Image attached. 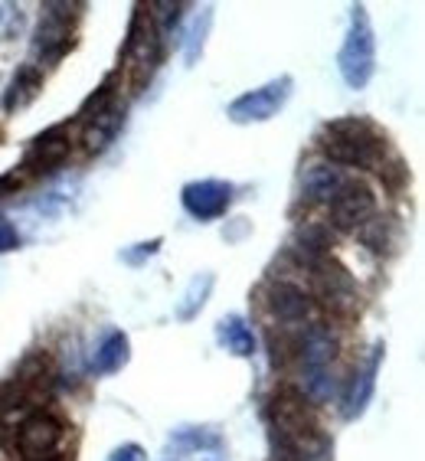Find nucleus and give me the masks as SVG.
Segmentation results:
<instances>
[{"label": "nucleus", "mask_w": 425, "mask_h": 461, "mask_svg": "<svg viewBox=\"0 0 425 461\" xmlns=\"http://www.w3.org/2000/svg\"><path fill=\"white\" fill-rule=\"evenodd\" d=\"M268 422H272L275 448L285 461H324L330 452V442L311 419L308 400L302 390L285 386L268 402Z\"/></svg>", "instance_id": "f257e3e1"}, {"label": "nucleus", "mask_w": 425, "mask_h": 461, "mask_svg": "<svg viewBox=\"0 0 425 461\" xmlns=\"http://www.w3.org/2000/svg\"><path fill=\"white\" fill-rule=\"evenodd\" d=\"M328 206H330V226L344 232L364 230L366 222L376 216V196L360 180H347Z\"/></svg>", "instance_id": "6e6552de"}, {"label": "nucleus", "mask_w": 425, "mask_h": 461, "mask_svg": "<svg viewBox=\"0 0 425 461\" xmlns=\"http://www.w3.org/2000/svg\"><path fill=\"white\" fill-rule=\"evenodd\" d=\"M344 184H347V174L337 164H314V167L304 170L302 194L311 203H330Z\"/></svg>", "instance_id": "2eb2a0df"}, {"label": "nucleus", "mask_w": 425, "mask_h": 461, "mask_svg": "<svg viewBox=\"0 0 425 461\" xmlns=\"http://www.w3.org/2000/svg\"><path fill=\"white\" fill-rule=\"evenodd\" d=\"M72 7L69 4H46L43 20L36 27L33 53L43 62H56L72 46Z\"/></svg>", "instance_id": "1a4fd4ad"}, {"label": "nucleus", "mask_w": 425, "mask_h": 461, "mask_svg": "<svg viewBox=\"0 0 425 461\" xmlns=\"http://www.w3.org/2000/svg\"><path fill=\"white\" fill-rule=\"evenodd\" d=\"M294 252L302 256V262H314V258H324L330 252V230L321 226V222H308L298 230L294 236Z\"/></svg>", "instance_id": "412c9836"}, {"label": "nucleus", "mask_w": 425, "mask_h": 461, "mask_svg": "<svg viewBox=\"0 0 425 461\" xmlns=\"http://www.w3.org/2000/svg\"><path fill=\"white\" fill-rule=\"evenodd\" d=\"M69 154V131L66 128H50L33 141L27 154V170H53L56 164H62V158Z\"/></svg>", "instance_id": "dca6fc26"}, {"label": "nucleus", "mask_w": 425, "mask_h": 461, "mask_svg": "<svg viewBox=\"0 0 425 461\" xmlns=\"http://www.w3.org/2000/svg\"><path fill=\"white\" fill-rule=\"evenodd\" d=\"M321 148L330 158V164H350V167L373 170H380L383 154H386V141L364 118H337V122L324 124Z\"/></svg>", "instance_id": "f03ea898"}, {"label": "nucleus", "mask_w": 425, "mask_h": 461, "mask_svg": "<svg viewBox=\"0 0 425 461\" xmlns=\"http://www.w3.org/2000/svg\"><path fill=\"white\" fill-rule=\"evenodd\" d=\"M23 177H27V174H23V170H14V174H7V177H0V196L7 194V190H17L20 184H23Z\"/></svg>", "instance_id": "a878e982"}, {"label": "nucleus", "mask_w": 425, "mask_h": 461, "mask_svg": "<svg viewBox=\"0 0 425 461\" xmlns=\"http://www.w3.org/2000/svg\"><path fill=\"white\" fill-rule=\"evenodd\" d=\"M337 357V340L324 324H311L298 340V360H302V386L304 400L324 402L334 393L330 364Z\"/></svg>", "instance_id": "7ed1b4c3"}, {"label": "nucleus", "mask_w": 425, "mask_h": 461, "mask_svg": "<svg viewBox=\"0 0 425 461\" xmlns=\"http://www.w3.org/2000/svg\"><path fill=\"white\" fill-rule=\"evenodd\" d=\"M128 334H122V330H108L105 340L98 344L95 357H92V370L98 373V376H108V373H118L124 364H128V357H131V350H128Z\"/></svg>", "instance_id": "6ab92c4d"}, {"label": "nucleus", "mask_w": 425, "mask_h": 461, "mask_svg": "<svg viewBox=\"0 0 425 461\" xmlns=\"http://www.w3.org/2000/svg\"><path fill=\"white\" fill-rule=\"evenodd\" d=\"M266 304L275 318L285 324H302L311 318V298L302 285L294 282H272L266 292Z\"/></svg>", "instance_id": "4468645a"}, {"label": "nucleus", "mask_w": 425, "mask_h": 461, "mask_svg": "<svg viewBox=\"0 0 425 461\" xmlns=\"http://www.w3.org/2000/svg\"><path fill=\"white\" fill-rule=\"evenodd\" d=\"M210 10H203V17L196 20V27L190 30V40H186V62L194 66L196 62V56H200V50H203V33H206V27H210Z\"/></svg>", "instance_id": "5701e85b"}, {"label": "nucleus", "mask_w": 425, "mask_h": 461, "mask_svg": "<svg viewBox=\"0 0 425 461\" xmlns=\"http://www.w3.org/2000/svg\"><path fill=\"white\" fill-rule=\"evenodd\" d=\"M62 442V422L50 412H33L17 426V452L27 461L53 458Z\"/></svg>", "instance_id": "9d476101"}, {"label": "nucleus", "mask_w": 425, "mask_h": 461, "mask_svg": "<svg viewBox=\"0 0 425 461\" xmlns=\"http://www.w3.org/2000/svg\"><path fill=\"white\" fill-rule=\"evenodd\" d=\"M122 105H112L105 112V115L92 118V122H86V134H82V141H86V151H102V148H108V144L115 141L118 128H122Z\"/></svg>", "instance_id": "aec40b11"}, {"label": "nucleus", "mask_w": 425, "mask_h": 461, "mask_svg": "<svg viewBox=\"0 0 425 461\" xmlns=\"http://www.w3.org/2000/svg\"><path fill=\"white\" fill-rule=\"evenodd\" d=\"M122 59L128 62V69H131L134 92H141L144 82L151 79L154 69H158V62H160V30L144 7L134 10V20H131V27H128V40H124Z\"/></svg>", "instance_id": "39448f33"}, {"label": "nucleus", "mask_w": 425, "mask_h": 461, "mask_svg": "<svg viewBox=\"0 0 425 461\" xmlns=\"http://www.w3.org/2000/svg\"><path fill=\"white\" fill-rule=\"evenodd\" d=\"M105 461H144V448H141V445H134V442L118 445L115 452L108 455Z\"/></svg>", "instance_id": "393cba45"}, {"label": "nucleus", "mask_w": 425, "mask_h": 461, "mask_svg": "<svg viewBox=\"0 0 425 461\" xmlns=\"http://www.w3.org/2000/svg\"><path fill=\"white\" fill-rule=\"evenodd\" d=\"M210 292H212V276H210V272H200V276L190 278L184 298H180V304H177V318L180 321H194L196 314H200V308L206 304V298H210Z\"/></svg>", "instance_id": "4be33fe9"}, {"label": "nucleus", "mask_w": 425, "mask_h": 461, "mask_svg": "<svg viewBox=\"0 0 425 461\" xmlns=\"http://www.w3.org/2000/svg\"><path fill=\"white\" fill-rule=\"evenodd\" d=\"M308 268H311V282H314V294H318L330 311L350 314V311L357 308V285L344 266H337L334 258L324 256V258L308 262Z\"/></svg>", "instance_id": "0eeeda50"}, {"label": "nucleus", "mask_w": 425, "mask_h": 461, "mask_svg": "<svg viewBox=\"0 0 425 461\" xmlns=\"http://www.w3.org/2000/svg\"><path fill=\"white\" fill-rule=\"evenodd\" d=\"M380 360H383V344H376L370 350V357L364 360V366H360V370L350 376V383H347V393H344V416L347 419L364 416V409L370 406L373 390H376V373H380Z\"/></svg>", "instance_id": "f8f14e48"}, {"label": "nucleus", "mask_w": 425, "mask_h": 461, "mask_svg": "<svg viewBox=\"0 0 425 461\" xmlns=\"http://www.w3.org/2000/svg\"><path fill=\"white\" fill-rule=\"evenodd\" d=\"M46 461H59V458H56V455H53V458H46Z\"/></svg>", "instance_id": "bb28decb"}, {"label": "nucleus", "mask_w": 425, "mask_h": 461, "mask_svg": "<svg viewBox=\"0 0 425 461\" xmlns=\"http://www.w3.org/2000/svg\"><path fill=\"white\" fill-rule=\"evenodd\" d=\"M43 89V72L36 69V66H20L14 72V79H10L7 92H4V108L7 112H20V108H27L36 95Z\"/></svg>", "instance_id": "f3484780"}, {"label": "nucleus", "mask_w": 425, "mask_h": 461, "mask_svg": "<svg viewBox=\"0 0 425 461\" xmlns=\"http://www.w3.org/2000/svg\"><path fill=\"white\" fill-rule=\"evenodd\" d=\"M216 340L222 344V350L232 357H252L256 354V334L249 328L240 314H230V318H220L216 324Z\"/></svg>", "instance_id": "a211bd4d"}, {"label": "nucleus", "mask_w": 425, "mask_h": 461, "mask_svg": "<svg viewBox=\"0 0 425 461\" xmlns=\"http://www.w3.org/2000/svg\"><path fill=\"white\" fill-rule=\"evenodd\" d=\"M180 200H184V210L194 216V220L210 222L230 210L232 186L226 184V180H194V184L184 186Z\"/></svg>", "instance_id": "9b49d317"}, {"label": "nucleus", "mask_w": 425, "mask_h": 461, "mask_svg": "<svg viewBox=\"0 0 425 461\" xmlns=\"http://www.w3.org/2000/svg\"><path fill=\"white\" fill-rule=\"evenodd\" d=\"M292 86L294 82L288 79V76L266 82V86H258V89L246 92V95H240L236 102H230L226 115H230V122H236V124L268 122V118L278 115V112L285 108V102L292 98Z\"/></svg>", "instance_id": "423d86ee"}, {"label": "nucleus", "mask_w": 425, "mask_h": 461, "mask_svg": "<svg viewBox=\"0 0 425 461\" xmlns=\"http://www.w3.org/2000/svg\"><path fill=\"white\" fill-rule=\"evenodd\" d=\"M337 69L350 89H366V82L376 72V36H373L366 7H350V30L337 56Z\"/></svg>", "instance_id": "20e7f679"}, {"label": "nucleus", "mask_w": 425, "mask_h": 461, "mask_svg": "<svg viewBox=\"0 0 425 461\" xmlns=\"http://www.w3.org/2000/svg\"><path fill=\"white\" fill-rule=\"evenodd\" d=\"M170 452L186 455L194 461H226V445L212 429H196V426H184L170 435Z\"/></svg>", "instance_id": "ddd939ff"}, {"label": "nucleus", "mask_w": 425, "mask_h": 461, "mask_svg": "<svg viewBox=\"0 0 425 461\" xmlns=\"http://www.w3.org/2000/svg\"><path fill=\"white\" fill-rule=\"evenodd\" d=\"M17 246H20L17 226H14L7 216L0 213V252H10V249H17Z\"/></svg>", "instance_id": "b1692460"}]
</instances>
